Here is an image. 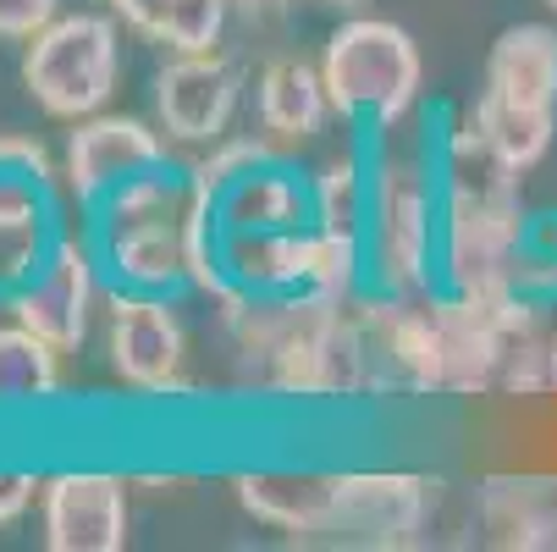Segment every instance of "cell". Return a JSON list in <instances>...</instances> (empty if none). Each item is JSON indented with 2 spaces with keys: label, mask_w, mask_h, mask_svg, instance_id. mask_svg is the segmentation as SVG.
<instances>
[{
  "label": "cell",
  "mask_w": 557,
  "mask_h": 552,
  "mask_svg": "<svg viewBox=\"0 0 557 552\" xmlns=\"http://www.w3.org/2000/svg\"><path fill=\"white\" fill-rule=\"evenodd\" d=\"M232 338L237 370L260 392L298 404H348L386 392V365L370 343V327L354 304L309 298V293H271L244 298L221 315Z\"/></svg>",
  "instance_id": "1"
},
{
  "label": "cell",
  "mask_w": 557,
  "mask_h": 552,
  "mask_svg": "<svg viewBox=\"0 0 557 552\" xmlns=\"http://www.w3.org/2000/svg\"><path fill=\"white\" fill-rule=\"evenodd\" d=\"M436 172H442V287L463 298L519 293V260L530 249V210L519 177L492 138L463 111L436 138Z\"/></svg>",
  "instance_id": "2"
},
{
  "label": "cell",
  "mask_w": 557,
  "mask_h": 552,
  "mask_svg": "<svg viewBox=\"0 0 557 552\" xmlns=\"http://www.w3.org/2000/svg\"><path fill=\"white\" fill-rule=\"evenodd\" d=\"M188 226H194V177L172 161L127 177L89 210V244L111 287L177 293L188 287Z\"/></svg>",
  "instance_id": "3"
},
{
  "label": "cell",
  "mask_w": 557,
  "mask_h": 552,
  "mask_svg": "<svg viewBox=\"0 0 557 552\" xmlns=\"http://www.w3.org/2000/svg\"><path fill=\"white\" fill-rule=\"evenodd\" d=\"M364 266L381 293H431L442 282V172L436 155H375Z\"/></svg>",
  "instance_id": "4"
},
{
  "label": "cell",
  "mask_w": 557,
  "mask_h": 552,
  "mask_svg": "<svg viewBox=\"0 0 557 552\" xmlns=\"http://www.w3.org/2000/svg\"><path fill=\"white\" fill-rule=\"evenodd\" d=\"M321 77L332 111L354 127L392 133L404 127L425 95V56L414 34L392 17H343L321 50Z\"/></svg>",
  "instance_id": "5"
},
{
  "label": "cell",
  "mask_w": 557,
  "mask_h": 552,
  "mask_svg": "<svg viewBox=\"0 0 557 552\" xmlns=\"http://www.w3.org/2000/svg\"><path fill=\"white\" fill-rule=\"evenodd\" d=\"M122 84V23L111 12H61L23 45V89L50 122H84Z\"/></svg>",
  "instance_id": "6"
},
{
  "label": "cell",
  "mask_w": 557,
  "mask_h": 552,
  "mask_svg": "<svg viewBox=\"0 0 557 552\" xmlns=\"http://www.w3.org/2000/svg\"><path fill=\"white\" fill-rule=\"evenodd\" d=\"M436 487L414 469H337L326 525L314 547H359V552H409L425 541L436 514Z\"/></svg>",
  "instance_id": "7"
},
{
  "label": "cell",
  "mask_w": 557,
  "mask_h": 552,
  "mask_svg": "<svg viewBox=\"0 0 557 552\" xmlns=\"http://www.w3.org/2000/svg\"><path fill=\"white\" fill-rule=\"evenodd\" d=\"M106 354L138 398H183L188 392V332L166 293L111 287L106 298Z\"/></svg>",
  "instance_id": "8"
},
{
  "label": "cell",
  "mask_w": 557,
  "mask_h": 552,
  "mask_svg": "<svg viewBox=\"0 0 557 552\" xmlns=\"http://www.w3.org/2000/svg\"><path fill=\"white\" fill-rule=\"evenodd\" d=\"M7 309H12V321L39 332L61 354H77L89 343L95 315L106 309V266H100L95 244L61 232V238L50 244V255H45V266L7 298Z\"/></svg>",
  "instance_id": "9"
},
{
  "label": "cell",
  "mask_w": 557,
  "mask_h": 552,
  "mask_svg": "<svg viewBox=\"0 0 557 552\" xmlns=\"http://www.w3.org/2000/svg\"><path fill=\"white\" fill-rule=\"evenodd\" d=\"M172 161V138L161 122L122 116V111H95L84 122H72L66 155H61V177L77 210H95L111 188H122L138 172H154Z\"/></svg>",
  "instance_id": "10"
},
{
  "label": "cell",
  "mask_w": 557,
  "mask_h": 552,
  "mask_svg": "<svg viewBox=\"0 0 557 552\" xmlns=\"http://www.w3.org/2000/svg\"><path fill=\"white\" fill-rule=\"evenodd\" d=\"M244 106V66L226 50H188L166 56L154 72V122L172 144L210 149L232 133V116Z\"/></svg>",
  "instance_id": "11"
},
{
  "label": "cell",
  "mask_w": 557,
  "mask_h": 552,
  "mask_svg": "<svg viewBox=\"0 0 557 552\" xmlns=\"http://www.w3.org/2000/svg\"><path fill=\"white\" fill-rule=\"evenodd\" d=\"M127 487L116 469H55L39 492V541L50 552H122L127 547Z\"/></svg>",
  "instance_id": "12"
},
{
  "label": "cell",
  "mask_w": 557,
  "mask_h": 552,
  "mask_svg": "<svg viewBox=\"0 0 557 552\" xmlns=\"http://www.w3.org/2000/svg\"><path fill=\"white\" fill-rule=\"evenodd\" d=\"M215 226H226V232H298V226H314L309 177L287 161V155L255 161L249 172H237L215 194Z\"/></svg>",
  "instance_id": "13"
},
{
  "label": "cell",
  "mask_w": 557,
  "mask_h": 552,
  "mask_svg": "<svg viewBox=\"0 0 557 552\" xmlns=\"http://www.w3.org/2000/svg\"><path fill=\"white\" fill-rule=\"evenodd\" d=\"M332 487H337V469H237L232 476L237 508L255 525H271L304 547H314V536L326 525Z\"/></svg>",
  "instance_id": "14"
},
{
  "label": "cell",
  "mask_w": 557,
  "mask_h": 552,
  "mask_svg": "<svg viewBox=\"0 0 557 552\" xmlns=\"http://www.w3.org/2000/svg\"><path fill=\"white\" fill-rule=\"evenodd\" d=\"M255 116H260V133L276 149H298L309 138H321L326 122L337 116L332 95H326V77H321V61L271 56L255 77Z\"/></svg>",
  "instance_id": "15"
},
{
  "label": "cell",
  "mask_w": 557,
  "mask_h": 552,
  "mask_svg": "<svg viewBox=\"0 0 557 552\" xmlns=\"http://www.w3.org/2000/svg\"><path fill=\"white\" fill-rule=\"evenodd\" d=\"M481 100L557 116V28L552 23H513L492 39Z\"/></svg>",
  "instance_id": "16"
},
{
  "label": "cell",
  "mask_w": 557,
  "mask_h": 552,
  "mask_svg": "<svg viewBox=\"0 0 557 552\" xmlns=\"http://www.w3.org/2000/svg\"><path fill=\"white\" fill-rule=\"evenodd\" d=\"M492 547L513 552H557V476H486L474 492Z\"/></svg>",
  "instance_id": "17"
},
{
  "label": "cell",
  "mask_w": 557,
  "mask_h": 552,
  "mask_svg": "<svg viewBox=\"0 0 557 552\" xmlns=\"http://www.w3.org/2000/svg\"><path fill=\"white\" fill-rule=\"evenodd\" d=\"M55 238V188L23 172H0V304L45 266Z\"/></svg>",
  "instance_id": "18"
},
{
  "label": "cell",
  "mask_w": 557,
  "mask_h": 552,
  "mask_svg": "<svg viewBox=\"0 0 557 552\" xmlns=\"http://www.w3.org/2000/svg\"><path fill=\"white\" fill-rule=\"evenodd\" d=\"M304 244H309V226H298V232H226V226H215L221 271L249 298L304 293Z\"/></svg>",
  "instance_id": "19"
},
{
  "label": "cell",
  "mask_w": 557,
  "mask_h": 552,
  "mask_svg": "<svg viewBox=\"0 0 557 552\" xmlns=\"http://www.w3.org/2000/svg\"><path fill=\"white\" fill-rule=\"evenodd\" d=\"M61 392V348L28 332L23 321L0 327V409L50 404Z\"/></svg>",
  "instance_id": "20"
},
{
  "label": "cell",
  "mask_w": 557,
  "mask_h": 552,
  "mask_svg": "<svg viewBox=\"0 0 557 552\" xmlns=\"http://www.w3.org/2000/svg\"><path fill=\"white\" fill-rule=\"evenodd\" d=\"M309 205H314V226L326 232H354L364 238V216H370V161L364 155H332L326 167L309 172Z\"/></svg>",
  "instance_id": "21"
},
{
  "label": "cell",
  "mask_w": 557,
  "mask_h": 552,
  "mask_svg": "<svg viewBox=\"0 0 557 552\" xmlns=\"http://www.w3.org/2000/svg\"><path fill=\"white\" fill-rule=\"evenodd\" d=\"M364 287H370L364 238H354V232L309 226V244H304V293L309 298H332V304H354Z\"/></svg>",
  "instance_id": "22"
},
{
  "label": "cell",
  "mask_w": 557,
  "mask_h": 552,
  "mask_svg": "<svg viewBox=\"0 0 557 552\" xmlns=\"http://www.w3.org/2000/svg\"><path fill=\"white\" fill-rule=\"evenodd\" d=\"M469 116H474V127L492 138V149L503 155L513 172L541 167L552 138H557V116H546V111H513V106H497V100H481V95H474Z\"/></svg>",
  "instance_id": "23"
},
{
  "label": "cell",
  "mask_w": 557,
  "mask_h": 552,
  "mask_svg": "<svg viewBox=\"0 0 557 552\" xmlns=\"http://www.w3.org/2000/svg\"><path fill=\"white\" fill-rule=\"evenodd\" d=\"M232 12H237L232 0H172L161 34H154V45H166L177 56H188V50H221Z\"/></svg>",
  "instance_id": "24"
},
{
  "label": "cell",
  "mask_w": 557,
  "mask_h": 552,
  "mask_svg": "<svg viewBox=\"0 0 557 552\" xmlns=\"http://www.w3.org/2000/svg\"><path fill=\"white\" fill-rule=\"evenodd\" d=\"M271 155H287V149H276L265 133H244V138H221V144H210L199 161L188 167V177H194V194H205L210 205H215V194L237 177V172H249L255 161H271Z\"/></svg>",
  "instance_id": "25"
},
{
  "label": "cell",
  "mask_w": 557,
  "mask_h": 552,
  "mask_svg": "<svg viewBox=\"0 0 557 552\" xmlns=\"http://www.w3.org/2000/svg\"><path fill=\"white\" fill-rule=\"evenodd\" d=\"M0 172H23V177H39L45 188H66L55 155L34 133H0Z\"/></svg>",
  "instance_id": "26"
},
{
  "label": "cell",
  "mask_w": 557,
  "mask_h": 552,
  "mask_svg": "<svg viewBox=\"0 0 557 552\" xmlns=\"http://www.w3.org/2000/svg\"><path fill=\"white\" fill-rule=\"evenodd\" d=\"M61 17V0H0V39L28 45L39 28Z\"/></svg>",
  "instance_id": "27"
},
{
  "label": "cell",
  "mask_w": 557,
  "mask_h": 552,
  "mask_svg": "<svg viewBox=\"0 0 557 552\" xmlns=\"http://www.w3.org/2000/svg\"><path fill=\"white\" fill-rule=\"evenodd\" d=\"M45 492V476H34V469H0V530L17 525Z\"/></svg>",
  "instance_id": "28"
},
{
  "label": "cell",
  "mask_w": 557,
  "mask_h": 552,
  "mask_svg": "<svg viewBox=\"0 0 557 552\" xmlns=\"http://www.w3.org/2000/svg\"><path fill=\"white\" fill-rule=\"evenodd\" d=\"M166 7H172V0H106V12H111L116 23H127L133 34H144V39H154V34H161V23H166Z\"/></svg>",
  "instance_id": "29"
},
{
  "label": "cell",
  "mask_w": 557,
  "mask_h": 552,
  "mask_svg": "<svg viewBox=\"0 0 557 552\" xmlns=\"http://www.w3.org/2000/svg\"><path fill=\"white\" fill-rule=\"evenodd\" d=\"M232 7L244 12V17H255V23H265V17H282L293 0H232Z\"/></svg>",
  "instance_id": "30"
},
{
  "label": "cell",
  "mask_w": 557,
  "mask_h": 552,
  "mask_svg": "<svg viewBox=\"0 0 557 552\" xmlns=\"http://www.w3.org/2000/svg\"><path fill=\"white\" fill-rule=\"evenodd\" d=\"M314 7H332V12H359L364 0H314Z\"/></svg>",
  "instance_id": "31"
}]
</instances>
